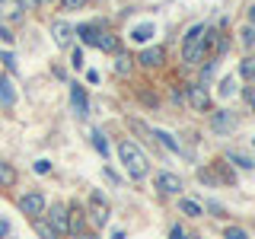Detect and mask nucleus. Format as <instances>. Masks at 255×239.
Returning <instances> with one entry per match:
<instances>
[{"label": "nucleus", "mask_w": 255, "mask_h": 239, "mask_svg": "<svg viewBox=\"0 0 255 239\" xmlns=\"http://www.w3.org/2000/svg\"><path fill=\"white\" fill-rule=\"evenodd\" d=\"M118 159H122V166L128 169V175H131V179H147L150 163H147L143 150H140L134 140H128V137H125L122 143H118Z\"/></svg>", "instance_id": "nucleus-1"}, {"label": "nucleus", "mask_w": 255, "mask_h": 239, "mask_svg": "<svg viewBox=\"0 0 255 239\" xmlns=\"http://www.w3.org/2000/svg\"><path fill=\"white\" fill-rule=\"evenodd\" d=\"M204 26L201 22H195V26L188 29L185 42H182V61L185 64H201L207 58V42H204Z\"/></svg>", "instance_id": "nucleus-2"}, {"label": "nucleus", "mask_w": 255, "mask_h": 239, "mask_svg": "<svg viewBox=\"0 0 255 239\" xmlns=\"http://www.w3.org/2000/svg\"><path fill=\"white\" fill-rule=\"evenodd\" d=\"M45 217H48V223L54 227V233H58V236L70 233V211L64 204H51V211L45 207Z\"/></svg>", "instance_id": "nucleus-3"}, {"label": "nucleus", "mask_w": 255, "mask_h": 239, "mask_svg": "<svg viewBox=\"0 0 255 239\" xmlns=\"http://www.w3.org/2000/svg\"><path fill=\"white\" fill-rule=\"evenodd\" d=\"M45 195H42V191H29V195H22L19 198V211L22 214H26V217H42V214H45Z\"/></svg>", "instance_id": "nucleus-4"}, {"label": "nucleus", "mask_w": 255, "mask_h": 239, "mask_svg": "<svg viewBox=\"0 0 255 239\" xmlns=\"http://www.w3.org/2000/svg\"><path fill=\"white\" fill-rule=\"evenodd\" d=\"M70 109H74L77 118L90 115V99H86V90L80 83H70Z\"/></svg>", "instance_id": "nucleus-5"}, {"label": "nucleus", "mask_w": 255, "mask_h": 239, "mask_svg": "<svg viewBox=\"0 0 255 239\" xmlns=\"http://www.w3.org/2000/svg\"><path fill=\"white\" fill-rule=\"evenodd\" d=\"M26 6L22 0H0V22H22Z\"/></svg>", "instance_id": "nucleus-6"}, {"label": "nucleus", "mask_w": 255, "mask_h": 239, "mask_svg": "<svg viewBox=\"0 0 255 239\" xmlns=\"http://www.w3.org/2000/svg\"><path fill=\"white\" fill-rule=\"evenodd\" d=\"M188 106L195 112H207V109H211V96H207L204 83H191L188 86Z\"/></svg>", "instance_id": "nucleus-7"}, {"label": "nucleus", "mask_w": 255, "mask_h": 239, "mask_svg": "<svg viewBox=\"0 0 255 239\" xmlns=\"http://www.w3.org/2000/svg\"><path fill=\"white\" fill-rule=\"evenodd\" d=\"M211 127H214L217 134H230V131L236 127V115H233V112H227V109L214 112V115H211Z\"/></svg>", "instance_id": "nucleus-8"}, {"label": "nucleus", "mask_w": 255, "mask_h": 239, "mask_svg": "<svg viewBox=\"0 0 255 239\" xmlns=\"http://www.w3.org/2000/svg\"><path fill=\"white\" fill-rule=\"evenodd\" d=\"M90 217H93L96 227H106V223H109V204L102 201L99 191H96V195L90 198Z\"/></svg>", "instance_id": "nucleus-9"}, {"label": "nucleus", "mask_w": 255, "mask_h": 239, "mask_svg": "<svg viewBox=\"0 0 255 239\" xmlns=\"http://www.w3.org/2000/svg\"><path fill=\"white\" fill-rule=\"evenodd\" d=\"M156 188L163 195H179L182 191V179L175 172H156Z\"/></svg>", "instance_id": "nucleus-10"}, {"label": "nucleus", "mask_w": 255, "mask_h": 239, "mask_svg": "<svg viewBox=\"0 0 255 239\" xmlns=\"http://www.w3.org/2000/svg\"><path fill=\"white\" fill-rule=\"evenodd\" d=\"M0 106H3V109L16 106V86H13L10 77H0Z\"/></svg>", "instance_id": "nucleus-11"}, {"label": "nucleus", "mask_w": 255, "mask_h": 239, "mask_svg": "<svg viewBox=\"0 0 255 239\" xmlns=\"http://www.w3.org/2000/svg\"><path fill=\"white\" fill-rule=\"evenodd\" d=\"M163 58H166V51H163L159 45H153V48H143L137 61L143 64V67H159V64H163Z\"/></svg>", "instance_id": "nucleus-12"}, {"label": "nucleus", "mask_w": 255, "mask_h": 239, "mask_svg": "<svg viewBox=\"0 0 255 239\" xmlns=\"http://www.w3.org/2000/svg\"><path fill=\"white\" fill-rule=\"evenodd\" d=\"M51 35H54V42H58L61 48H70V38H74V29L67 26V22H51Z\"/></svg>", "instance_id": "nucleus-13"}, {"label": "nucleus", "mask_w": 255, "mask_h": 239, "mask_svg": "<svg viewBox=\"0 0 255 239\" xmlns=\"http://www.w3.org/2000/svg\"><path fill=\"white\" fill-rule=\"evenodd\" d=\"M93 45L99 48V51H109V54H115L118 48H122V42H118L112 32H102V29H99V35H96V42H93Z\"/></svg>", "instance_id": "nucleus-14"}, {"label": "nucleus", "mask_w": 255, "mask_h": 239, "mask_svg": "<svg viewBox=\"0 0 255 239\" xmlns=\"http://www.w3.org/2000/svg\"><path fill=\"white\" fill-rule=\"evenodd\" d=\"M150 137H153V140H159V143H163L166 150H172V153H179V140H175L172 134H166V131H159V127H153V131H150Z\"/></svg>", "instance_id": "nucleus-15"}, {"label": "nucleus", "mask_w": 255, "mask_h": 239, "mask_svg": "<svg viewBox=\"0 0 255 239\" xmlns=\"http://www.w3.org/2000/svg\"><path fill=\"white\" fill-rule=\"evenodd\" d=\"M0 185L3 188H13L16 185V169L10 163H3V159H0Z\"/></svg>", "instance_id": "nucleus-16"}, {"label": "nucleus", "mask_w": 255, "mask_h": 239, "mask_svg": "<svg viewBox=\"0 0 255 239\" xmlns=\"http://www.w3.org/2000/svg\"><path fill=\"white\" fill-rule=\"evenodd\" d=\"M236 90H239L236 77H223V80H220V86H217V96H223V99H230V96H236Z\"/></svg>", "instance_id": "nucleus-17"}, {"label": "nucleus", "mask_w": 255, "mask_h": 239, "mask_svg": "<svg viewBox=\"0 0 255 239\" xmlns=\"http://www.w3.org/2000/svg\"><path fill=\"white\" fill-rule=\"evenodd\" d=\"M90 137H93V147L102 153V159H106V156H109V137L99 131V127H93V134H90Z\"/></svg>", "instance_id": "nucleus-18"}, {"label": "nucleus", "mask_w": 255, "mask_h": 239, "mask_svg": "<svg viewBox=\"0 0 255 239\" xmlns=\"http://www.w3.org/2000/svg\"><path fill=\"white\" fill-rule=\"evenodd\" d=\"M179 211L185 214V217H201V214H204V207L198 204V201H188V198H182V201H179Z\"/></svg>", "instance_id": "nucleus-19"}, {"label": "nucleus", "mask_w": 255, "mask_h": 239, "mask_svg": "<svg viewBox=\"0 0 255 239\" xmlns=\"http://www.w3.org/2000/svg\"><path fill=\"white\" fill-rule=\"evenodd\" d=\"M74 35H80L86 45H93V42H96V35H99V26H90V22H86V26H77V29H74Z\"/></svg>", "instance_id": "nucleus-20"}, {"label": "nucleus", "mask_w": 255, "mask_h": 239, "mask_svg": "<svg viewBox=\"0 0 255 239\" xmlns=\"http://www.w3.org/2000/svg\"><path fill=\"white\" fill-rule=\"evenodd\" d=\"M239 77H243V80H255V58H252V54L239 61Z\"/></svg>", "instance_id": "nucleus-21"}, {"label": "nucleus", "mask_w": 255, "mask_h": 239, "mask_svg": "<svg viewBox=\"0 0 255 239\" xmlns=\"http://www.w3.org/2000/svg\"><path fill=\"white\" fill-rule=\"evenodd\" d=\"M35 233L42 236V239H58V233H54L51 223H48V220H38V217H35Z\"/></svg>", "instance_id": "nucleus-22"}, {"label": "nucleus", "mask_w": 255, "mask_h": 239, "mask_svg": "<svg viewBox=\"0 0 255 239\" xmlns=\"http://www.w3.org/2000/svg\"><path fill=\"white\" fill-rule=\"evenodd\" d=\"M227 163H236V166H243V169H255V159L243 156V153H230V156H227Z\"/></svg>", "instance_id": "nucleus-23"}, {"label": "nucleus", "mask_w": 255, "mask_h": 239, "mask_svg": "<svg viewBox=\"0 0 255 239\" xmlns=\"http://www.w3.org/2000/svg\"><path fill=\"white\" fill-rule=\"evenodd\" d=\"M150 35H153V26H137V29L131 32V38H134V42H147Z\"/></svg>", "instance_id": "nucleus-24"}, {"label": "nucleus", "mask_w": 255, "mask_h": 239, "mask_svg": "<svg viewBox=\"0 0 255 239\" xmlns=\"http://www.w3.org/2000/svg\"><path fill=\"white\" fill-rule=\"evenodd\" d=\"M239 42H243L246 48H252L255 45V26H246L243 32H239Z\"/></svg>", "instance_id": "nucleus-25"}, {"label": "nucleus", "mask_w": 255, "mask_h": 239, "mask_svg": "<svg viewBox=\"0 0 255 239\" xmlns=\"http://www.w3.org/2000/svg\"><path fill=\"white\" fill-rule=\"evenodd\" d=\"M223 239H249V233L243 227H227L223 230Z\"/></svg>", "instance_id": "nucleus-26"}, {"label": "nucleus", "mask_w": 255, "mask_h": 239, "mask_svg": "<svg viewBox=\"0 0 255 239\" xmlns=\"http://www.w3.org/2000/svg\"><path fill=\"white\" fill-rule=\"evenodd\" d=\"M93 0H61V10H83V6H90Z\"/></svg>", "instance_id": "nucleus-27"}, {"label": "nucleus", "mask_w": 255, "mask_h": 239, "mask_svg": "<svg viewBox=\"0 0 255 239\" xmlns=\"http://www.w3.org/2000/svg\"><path fill=\"white\" fill-rule=\"evenodd\" d=\"M115 74H122V77L131 74V58H125V54H122V58L115 61Z\"/></svg>", "instance_id": "nucleus-28"}, {"label": "nucleus", "mask_w": 255, "mask_h": 239, "mask_svg": "<svg viewBox=\"0 0 255 239\" xmlns=\"http://www.w3.org/2000/svg\"><path fill=\"white\" fill-rule=\"evenodd\" d=\"M198 182H207V185H217V175L211 169H198Z\"/></svg>", "instance_id": "nucleus-29"}, {"label": "nucleus", "mask_w": 255, "mask_h": 239, "mask_svg": "<svg viewBox=\"0 0 255 239\" xmlns=\"http://www.w3.org/2000/svg\"><path fill=\"white\" fill-rule=\"evenodd\" d=\"M207 211H211L214 217H227V207H223V204H217V201H207Z\"/></svg>", "instance_id": "nucleus-30"}, {"label": "nucleus", "mask_w": 255, "mask_h": 239, "mask_svg": "<svg viewBox=\"0 0 255 239\" xmlns=\"http://www.w3.org/2000/svg\"><path fill=\"white\" fill-rule=\"evenodd\" d=\"M70 67H83V51H80V48H74V51H70Z\"/></svg>", "instance_id": "nucleus-31"}, {"label": "nucleus", "mask_w": 255, "mask_h": 239, "mask_svg": "<svg viewBox=\"0 0 255 239\" xmlns=\"http://www.w3.org/2000/svg\"><path fill=\"white\" fill-rule=\"evenodd\" d=\"M35 172L38 175H48V172H51V163H48V159H35Z\"/></svg>", "instance_id": "nucleus-32"}, {"label": "nucleus", "mask_w": 255, "mask_h": 239, "mask_svg": "<svg viewBox=\"0 0 255 239\" xmlns=\"http://www.w3.org/2000/svg\"><path fill=\"white\" fill-rule=\"evenodd\" d=\"M0 61L6 64V70H10V74H13V70H16V58H13L10 51H3V54H0Z\"/></svg>", "instance_id": "nucleus-33"}, {"label": "nucleus", "mask_w": 255, "mask_h": 239, "mask_svg": "<svg viewBox=\"0 0 255 239\" xmlns=\"http://www.w3.org/2000/svg\"><path fill=\"white\" fill-rule=\"evenodd\" d=\"M169 239H188V236H185V230H182L179 223H175V227L169 230Z\"/></svg>", "instance_id": "nucleus-34"}, {"label": "nucleus", "mask_w": 255, "mask_h": 239, "mask_svg": "<svg viewBox=\"0 0 255 239\" xmlns=\"http://www.w3.org/2000/svg\"><path fill=\"white\" fill-rule=\"evenodd\" d=\"M6 236H10V220L0 217V239H6Z\"/></svg>", "instance_id": "nucleus-35"}, {"label": "nucleus", "mask_w": 255, "mask_h": 239, "mask_svg": "<svg viewBox=\"0 0 255 239\" xmlns=\"http://www.w3.org/2000/svg\"><path fill=\"white\" fill-rule=\"evenodd\" d=\"M0 38H3L6 45H13V32H10V29H3V26H0Z\"/></svg>", "instance_id": "nucleus-36"}, {"label": "nucleus", "mask_w": 255, "mask_h": 239, "mask_svg": "<svg viewBox=\"0 0 255 239\" xmlns=\"http://www.w3.org/2000/svg\"><path fill=\"white\" fill-rule=\"evenodd\" d=\"M38 3H45V0H22V6H26V10H29V6H38Z\"/></svg>", "instance_id": "nucleus-37"}, {"label": "nucleus", "mask_w": 255, "mask_h": 239, "mask_svg": "<svg viewBox=\"0 0 255 239\" xmlns=\"http://www.w3.org/2000/svg\"><path fill=\"white\" fill-rule=\"evenodd\" d=\"M249 26H255V6H249Z\"/></svg>", "instance_id": "nucleus-38"}, {"label": "nucleus", "mask_w": 255, "mask_h": 239, "mask_svg": "<svg viewBox=\"0 0 255 239\" xmlns=\"http://www.w3.org/2000/svg\"><path fill=\"white\" fill-rule=\"evenodd\" d=\"M80 239H99V236H93V233H80Z\"/></svg>", "instance_id": "nucleus-39"}, {"label": "nucleus", "mask_w": 255, "mask_h": 239, "mask_svg": "<svg viewBox=\"0 0 255 239\" xmlns=\"http://www.w3.org/2000/svg\"><path fill=\"white\" fill-rule=\"evenodd\" d=\"M252 109H255V93H252Z\"/></svg>", "instance_id": "nucleus-40"}, {"label": "nucleus", "mask_w": 255, "mask_h": 239, "mask_svg": "<svg viewBox=\"0 0 255 239\" xmlns=\"http://www.w3.org/2000/svg\"><path fill=\"white\" fill-rule=\"evenodd\" d=\"M188 239H201V236H188Z\"/></svg>", "instance_id": "nucleus-41"}, {"label": "nucleus", "mask_w": 255, "mask_h": 239, "mask_svg": "<svg viewBox=\"0 0 255 239\" xmlns=\"http://www.w3.org/2000/svg\"><path fill=\"white\" fill-rule=\"evenodd\" d=\"M77 239H80V236H77Z\"/></svg>", "instance_id": "nucleus-42"}]
</instances>
